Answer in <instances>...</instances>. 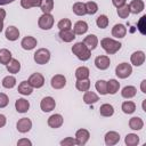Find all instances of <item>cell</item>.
I'll use <instances>...</instances> for the list:
<instances>
[{
  "instance_id": "17",
  "label": "cell",
  "mask_w": 146,
  "mask_h": 146,
  "mask_svg": "<svg viewBox=\"0 0 146 146\" xmlns=\"http://www.w3.org/2000/svg\"><path fill=\"white\" fill-rule=\"evenodd\" d=\"M63 116L60 114H52L49 119H48V125L50 128H59L62 124H63Z\"/></svg>"
},
{
  "instance_id": "27",
  "label": "cell",
  "mask_w": 146,
  "mask_h": 146,
  "mask_svg": "<svg viewBox=\"0 0 146 146\" xmlns=\"http://www.w3.org/2000/svg\"><path fill=\"white\" fill-rule=\"evenodd\" d=\"M129 127H130V129H132V130H140V129L144 127V122H143V120H141L140 117L133 116V117H131L130 121H129Z\"/></svg>"
},
{
  "instance_id": "24",
  "label": "cell",
  "mask_w": 146,
  "mask_h": 146,
  "mask_svg": "<svg viewBox=\"0 0 146 146\" xmlns=\"http://www.w3.org/2000/svg\"><path fill=\"white\" fill-rule=\"evenodd\" d=\"M6 66H7V71L9 73H14V74L15 73H18L19 70H21V63L17 59H15V58H11L10 62Z\"/></svg>"
},
{
  "instance_id": "33",
  "label": "cell",
  "mask_w": 146,
  "mask_h": 146,
  "mask_svg": "<svg viewBox=\"0 0 146 146\" xmlns=\"http://www.w3.org/2000/svg\"><path fill=\"white\" fill-rule=\"evenodd\" d=\"M99 112L103 116H112L114 114V108L111 104H103L99 108Z\"/></svg>"
},
{
  "instance_id": "16",
  "label": "cell",
  "mask_w": 146,
  "mask_h": 146,
  "mask_svg": "<svg viewBox=\"0 0 146 146\" xmlns=\"http://www.w3.org/2000/svg\"><path fill=\"white\" fill-rule=\"evenodd\" d=\"M21 46H22V48L25 49V50H32V49L36 46V39L33 38V36L27 35V36H25V38L22 40Z\"/></svg>"
},
{
  "instance_id": "48",
  "label": "cell",
  "mask_w": 146,
  "mask_h": 146,
  "mask_svg": "<svg viewBox=\"0 0 146 146\" xmlns=\"http://www.w3.org/2000/svg\"><path fill=\"white\" fill-rule=\"evenodd\" d=\"M17 145L18 146H23V145H29V146H31L32 145V143L29 140V139H25V138H23V139H19L18 141H17Z\"/></svg>"
},
{
  "instance_id": "9",
  "label": "cell",
  "mask_w": 146,
  "mask_h": 146,
  "mask_svg": "<svg viewBox=\"0 0 146 146\" xmlns=\"http://www.w3.org/2000/svg\"><path fill=\"white\" fill-rule=\"evenodd\" d=\"M16 127H17V130H18L19 132L25 133V132H27V131L31 130V128H32V122H31V120L27 119V117H22L21 120H18Z\"/></svg>"
},
{
  "instance_id": "40",
  "label": "cell",
  "mask_w": 146,
  "mask_h": 146,
  "mask_svg": "<svg viewBox=\"0 0 146 146\" xmlns=\"http://www.w3.org/2000/svg\"><path fill=\"white\" fill-rule=\"evenodd\" d=\"M129 14H130L129 5L124 3V5H122L121 7L117 8V15H119V17H121V18H127V17L129 16Z\"/></svg>"
},
{
  "instance_id": "6",
  "label": "cell",
  "mask_w": 146,
  "mask_h": 146,
  "mask_svg": "<svg viewBox=\"0 0 146 146\" xmlns=\"http://www.w3.org/2000/svg\"><path fill=\"white\" fill-rule=\"evenodd\" d=\"M27 82H29L33 88H41V87L44 84V78H43V75H42L41 73H33V74L29 78Z\"/></svg>"
},
{
  "instance_id": "11",
  "label": "cell",
  "mask_w": 146,
  "mask_h": 146,
  "mask_svg": "<svg viewBox=\"0 0 146 146\" xmlns=\"http://www.w3.org/2000/svg\"><path fill=\"white\" fill-rule=\"evenodd\" d=\"M50 83H51V87L54 89H62L66 84V79L62 74H56V75H54L51 78V82Z\"/></svg>"
},
{
  "instance_id": "31",
  "label": "cell",
  "mask_w": 146,
  "mask_h": 146,
  "mask_svg": "<svg viewBox=\"0 0 146 146\" xmlns=\"http://www.w3.org/2000/svg\"><path fill=\"white\" fill-rule=\"evenodd\" d=\"M40 8L43 14H50L54 9V0H42Z\"/></svg>"
},
{
  "instance_id": "30",
  "label": "cell",
  "mask_w": 146,
  "mask_h": 146,
  "mask_svg": "<svg viewBox=\"0 0 146 146\" xmlns=\"http://www.w3.org/2000/svg\"><path fill=\"white\" fill-rule=\"evenodd\" d=\"M98 100H99V97L92 91H88L87 90L84 92V95H83V102L86 104H94V103H96Z\"/></svg>"
},
{
  "instance_id": "1",
  "label": "cell",
  "mask_w": 146,
  "mask_h": 146,
  "mask_svg": "<svg viewBox=\"0 0 146 146\" xmlns=\"http://www.w3.org/2000/svg\"><path fill=\"white\" fill-rule=\"evenodd\" d=\"M72 52L80 59V60H88L91 56V50L83 43V42H76L72 47Z\"/></svg>"
},
{
  "instance_id": "41",
  "label": "cell",
  "mask_w": 146,
  "mask_h": 146,
  "mask_svg": "<svg viewBox=\"0 0 146 146\" xmlns=\"http://www.w3.org/2000/svg\"><path fill=\"white\" fill-rule=\"evenodd\" d=\"M97 10H98V6H97L96 2H94V1H88V2L86 3V11H87V14L94 15V14L97 13Z\"/></svg>"
},
{
  "instance_id": "13",
  "label": "cell",
  "mask_w": 146,
  "mask_h": 146,
  "mask_svg": "<svg viewBox=\"0 0 146 146\" xmlns=\"http://www.w3.org/2000/svg\"><path fill=\"white\" fill-rule=\"evenodd\" d=\"M119 140H120V135L116 131H108L105 135V144L107 146L115 145L119 143Z\"/></svg>"
},
{
  "instance_id": "37",
  "label": "cell",
  "mask_w": 146,
  "mask_h": 146,
  "mask_svg": "<svg viewBox=\"0 0 146 146\" xmlns=\"http://www.w3.org/2000/svg\"><path fill=\"white\" fill-rule=\"evenodd\" d=\"M96 90L100 94V95H106L107 94V81L105 80H98L95 84Z\"/></svg>"
},
{
  "instance_id": "38",
  "label": "cell",
  "mask_w": 146,
  "mask_h": 146,
  "mask_svg": "<svg viewBox=\"0 0 146 146\" xmlns=\"http://www.w3.org/2000/svg\"><path fill=\"white\" fill-rule=\"evenodd\" d=\"M75 87L79 91H87L89 90L90 88V81L88 79H84V80H78L76 83H75Z\"/></svg>"
},
{
  "instance_id": "46",
  "label": "cell",
  "mask_w": 146,
  "mask_h": 146,
  "mask_svg": "<svg viewBox=\"0 0 146 146\" xmlns=\"http://www.w3.org/2000/svg\"><path fill=\"white\" fill-rule=\"evenodd\" d=\"M9 103V99H8V96L3 92H0V108H3L8 105Z\"/></svg>"
},
{
  "instance_id": "19",
  "label": "cell",
  "mask_w": 146,
  "mask_h": 146,
  "mask_svg": "<svg viewBox=\"0 0 146 146\" xmlns=\"http://www.w3.org/2000/svg\"><path fill=\"white\" fill-rule=\"evenodd\" d=\"M60 40H63L64 42H71L75 39V33L70 29V30H60L58 33Z\"/></svg>"
},
{
  "instance_id": "39",
  "label": "cell",
  "mask_w": 146,
  "mask_h": 146,
  "mask_svg": "<svg viewBox=\"0 0 146 146\" xmlns=\"http://www.w3.org/2000/svg\"><path fill=\"white\" fill-rule=\"evenodd\" d=\"M15 84H16V79H15V76H13V75H8V76L3 78V80H2V86H3L5 88H7V89L14 88Z\"/></svg>"
},
{
  "instance_id": "3",
  "label": "cell",
  "mask_w": 146,
  "mask_h": 146,
  "mask_svg": "<svg viewBox=\"0 0 146 146\" xmlns=\"http://www.w3.org/2000/svg\"><path fill=\"white\" fill-rule=\"evenodd\" d=\"M50 59V51L46 48H40L34 52V62L36 64H47Z\"/></svg>"
},
{
  "instance_id": "52",
  "label": "cell",
  "mask_w": 146,
  "mask_h": 146,
  "mask_svg": "<svg viewBox=\"0 0 146 146\" xmlns=\"http://www.w3.org/2000/svg\"><path fill=\"white\" fill-rule=\"evenodd\" d=\"M13 1H15V0H0V6H2V5H8V3L13 2Z\"/></svg>"
},
{
  "instance_id": "18",
  "label": "cell",
  "mask_w": 146,
  "mask_h": 146,
  "mask_svg": "<svg viewBox=\"0 0 146 146\" xmlns=\"http://www.w3.org/2000/svg\"><path fill=\"white\" fill-rule=\"evenodd\" d=\"M127 34V29L123 24H115L112 29V35L115 38H124Z\"/></svg>"
},
{
  "instance_id": "8",
  "label": "cell",
  "mask_w": 146,
  "mask_h": 146,
  "mask_svg": "<svg viewBox=\"0 0 146 146\" xmlns=\"http://www.w3.org/2000/svg\"><path fill=\"white\" fill-rule=\"evenodd\" d=\"M55 106H56V102L50 96L42 98V100L40 103V107H41V110L43 112H50V111H52L55 108Z\"/></svg>"
},
{
  "instance_id": "50",
  "label": "cell",
  "mask_w": 146,
  "mask_h": 146,
  "mask_svg": "<svg viewBox=\"0 0 146 146\" xmlns=\"http://www.w3.org/2000/svg\"><path fill=\"white\" fill-rule=\"evenodd\" d=\"M6 122H7L6 116H5L3 114H0V128H2V127L6 124Z\"/></svg>"
},
{
  "instance_id": "23",
  "label": "cell",
  "mask_w": 146,
  "mask_h": 146,
  "mask_svg": "<svg viewBox=\"0 0 146 146\" xmlns=\"http://www.w3.org/2000/svg\"><path fill=\"white\" fill-rule=\"evenodd\" d=\"M32 91H33V87L27 81H22L19 83V86H18V92L19 94L27 96V95H31Z\"/></svg>"
},
{
  "instance_id": "45",
  "label": "cell",
  "mask_w": 146,
  "mask_h": 146,
  "mask_svg": "<svg viewBox=\"0 0 146 146\" xmlns=\"http://www.w3.org/2000/svg\"><path fill=\"white\" fill-rule=\"evenodd\" d=\"M60 145H63V146H73V145H78V143H76L75 138L67 137V138H65L60 141Z\"/></svg>"
},
{
  "instance_id": "32",
  "label": "cell",
  "mask_w": 146,
  "mask_h": 146,
  "mask_svg": "<svg viewBox=\"0 0 146 146\" xmlns=\"http://www.w3.org/2000/svg\"><path fill=\"white\" fill-rule=\"evenodd\" d=\"M11 59V52L8 49H0V64L7 65Z\"/></svg>"
},
{
  "instance_id": "5",
  "label": "cell",
  "mask_w": 146,
  "mask_h": 146,
  "mask_svg": "<svg viewBox=\"0 0 146 146\" xmlns=\"http://www.w3.org/2000/svg\"><path fill=\"white\" fill-rule=\"evenodd\" d=\"M38 25L42 30H49L54 25V16L51 14H42L38 21Z\"/></svg>"
},
{
  "instance_id": "51",
  "label": "cell",
  "mask_w": 146,
  "mask_h": 146,
  "mask_svg": "<svg viewBox=\"0 0 146 146\" xmlns=\"http://www.w3.org/2000/svg\"><path fill=\"white\" fill-rule=\"evenodd\" d=\"M140 89H141V92H146V80H143L141 81V84H140Z\"/></svg>"
},
{
  "instance_id": "14",
  "label": "cell",
  "mask_w": 146,
  "mask_h": 146,
  "mask_svg": "<svg viewBox=\"0 0 146 146\" xmlns=\"http://www.w3.org/2000/svg\"><path fill=\"white\" fill-rule=\"evenodd\" d=\"M15 108L18 113H25L30 108V103H29V100H26L24 98H18L15 102Z\"/></svg>"
},
{
  "instance_id": "44",
  "label": "cell",
  "mask_w": 146,
  "mask_h": 146,
  "mask_svg": "<svg viewBox=\"0 0 146 146\" xmlns=\"http://www.w3.org/2000/svg\"><path fill=\"white\" fill-rule=\"evenodd\" d=\"M137 27H138V30L140 31L141 34H145V33H146V31H145V27H146V16H145V15L141 16L140 19L138 21V23H137Z\"/></svg>"
},
{
  "instance_id": "22",
  "label": "cell",
  "mask_w": 146,
  "mask_h": 146,
  "mask_svg": "<svg viewBox=\"0 0 146 146\" xmlns=\"http://www.w3.org/2000/svg\"><path fill=\"white\" fill-rule=\"evenodd\" d=\"M83 43H84L90 50H94V49L97 47V44H98V39H97V36H96L95 34H89V35H87V36L84 38Z\"/></svg>"
},
{
  "instance_id": "4",
  "label": "cell",
  "mask_w": 146,
  "mask_h": 146,
  "mask_svg": "<svg viewBox=\"0 0 146 146\" xmlns=\"http://www.w3.org/2000/svg\"><path fill=\"white\" fill-rule=\"evenodd\" d=\"M132 73V67L130 64L128 63H121L116 66L115 68V74L120 78V79H125L128 76H130V74Z\"/></svg>"
},
{
  "instance_id": "29",
  "label": "cell",
  "mask_w": 146,
  "mask_h": 146,
  "mask_svg": "<svg viewBox=\"0 0 146 146\" xmlns=\"http://www.w3.org/2000/svg\"><path fill=\"white\" fill-rule=\"evenodd\" d=\"M136 92H137V89L133 86H127L122 89L121 95L123 98H132L136 96Z\"/></svg>"
},
{
  "instance_id": "34",
  "label": "cell",
  "mask_w": 146,
  "mask_h": 146,
  "mask_svg": "<svg viewBox=\"0 0 146 146\" xmlns=\"http://www.w3.org/2000/svg\"><path fill=\"white\" fill-rule=\"evenodd\" d=\"M124 143L128 146H136L139 144V137L136 133H128L124 138Z\"/></svg>"
},
{
  "instance_id": "20",
  "label": "cell",
  "mask_w": 146,
  "mask_h": 146,
  "mask_svg": "<svg viewBox=\"0 0 146 146\" xmlns=\"http://www.w3.org/2000/svg\"><path fill=\"white\" fill-rule=\"evenodd\" d=\"M87 31H88V24H87L84 21H78V22L74 24L73 32H74L75 34L81 35V34H84Z\"/></svg>"
},
{
  "instance_id": "15",
  "label": "cell",
  "mask_w": 146,
  "mask_h": 146,
  "mask_svg": "<svg viewBox=\"0 0 146 146\" xmlns=\"http://www.w3.org/2000/svg\"><path fill=\"white\" fill-rule=\"evenodd\" d=\"M144 1L143 0H132L130 3H129V9H130V13L132 14H139L144 10Z\"/></svg>"
},
{
  "instance_id": "2",
  "label": "cell",
  "mask_w": 146,
  "mask_h": 146,
  "mask_svg": "<svg viewBox=\"0 0 146 146\" xmlns=\"http://www.w3.org/2000/svg\"><path fill=\"white\" fill-rule=\"evenodd\" d=\"M100 46L108 54V55H112V54H115L120 49H121V42L114 40V39H111V38H104L100 40Z\"/></svg>"
},
{
  "instance_id": "25",
  "label": "cell",
  "mask_w": 146,
  "mask_h": 146,
  "mask_svg": "<svg viewBox=\"0 0 146 146\" xmlns=\"http://www.w3.org/2000/svg\"><path fill=\"white\" fill-rule=\"evenodd\" d=\"M120 89V82L115 79H111L110 81H107V94L114 95L119 91Z\"/></svg>"
},
{
  "instance_id": "49",
  "label": "cell",
  "mask_w": 146,
  "mask_h": 146,
  "mask_svg": "<svg viewBox=\"0 0 146 146\" xmlns=\"http://www.w3.org/2000/svg\"><path fill=\"white\" fill-rule=\"evenodd\" d=\"M112 2H113V5H114L116 8H119V7H121L122 5L125 3V0H112Z\"/></svg>"
},
{
  "instance_id": "43",
  "label": "cell",
  "mask_w": 146,
  "mask_h": 146,
  "mask_svg": "<svg viewBox=\"0 0 146 146\" xmlns=\"http://www.w3.org/2000/svg\"><path fill=\"white\" fill-rule=\"evenodd\" d=\"M57 26H58L59 30H70L71 26H72V23H71L70 19H67V18H63V19H60V21L58 22Z\"/></svg>"
},
{
  "instance_id": "21",
  "label": "cell",
  "mask_w": 146,
  "mask_h": 146,
  "mask_svg": "<svg viewBox=\"0 0 146 146\" xmlns=\"http://www.w3.org/2000/svg\"><path fill=\"white\" fill-rule=\"evenodd\" d=\"M6 38L9 41H15L19 38V31L15 26H8L6 30Z\"/></svg>"
},
{
  "instance_id": "42",
  "label": "cell",
  "mask_w": 146,
  "mask_h": 146,
  "mask_svg": "<svg viewBox=\"0 0 146 146\" xmlns=\"http://www.w3.org/2000/svg\"><path fill=\"white\" fill-rule=\"evenodd\" d=\"M96 24H97V26L100 27V29L107 27V25H108V18H107V16H106V15H100V16H98L97 19H96Z\"/></svg>"
},
{
  "instance_id": "47",
  "label": "cell",
  "mask_w": 146,
  "mask_h": 146,
  "mask_svg": "<svg viewBox=\"0 0 146 146\" xmlns=\"http://www.w3.org/2000/svg\"><path fill=\"white\" fill-rule=\"evenodd\" d=\"M5 17H6V10L0 8V33H1L2 29H3V19H5Z\"/></svg>"
},
{
  "instance_id": "10",
  "label": "cell",
  "mask_w": 146,
  "mask_h": 146,
  "mask_svg": "<svg viewBox=\"0 0 146 146\" xmlns=\"http://www.w3.org/2000/svg\"><path fill=\"white\" fill-rule=\"evenodd\" d=\"M89 137H90V133H89V131L86 130V129H80V130H78L76 133H75L76 143H78V145H80V146L86 145V143L89 140Z\"/></svg>"
},
{
  "instance_id": "26",
  "label": "cell",
  "mask_w": 146,
  "mask_h": 146,
  "mask_svg": "<svg viewBox=\"0 0 146 146\" xmlns=\"http://www.w3.org/2000/svg\"><path fill=\"white\" fill-rule=\"evenodd\" d=\"M89 68L86 66H80L75 70V78L78 80H84L89 78Z\"/></svg>"
},
{
  "instance_id": "35",
  "label": "cell",
  "mask_w": 146,
  "mask_h": 146,
  "mask_svg": "<svg viewBox=\"0 0 146 146\" xmlns=\"http://www.w3.org/2000/svg\"><path fill=\"white\" fill-rule=\"evenodd\" d=\"M121 108H122L123 113H125V114H131V113H133V112L136 111V104H135L133 102L128 100V102H124V103L122 104Z\"/></svg>"
},
{
  "instance_id": "28",
  "label": "cell",
  "mask_w": 146,
  "mask_h": 146,
  "mask_svg": "<svg viewBox=\"0 0 146 146\" xmlns=\"http://www.w3.org/2000/svg\"><path fill=\"white\" fill-rule=\"evenodd\" d=\"M72 10H73V13L75 15L83 16V15L87 14V11H86V3H83V2H75L73 5V7H72Z\"/></svg>"
},
{
  "instance_id": "36",
  "label": "cell",
  "mask_w": 146,
  "mask_h": 146,
  "mask_svg": "<svg viewBox=\"0 0 146 146\" xmlns=\"http://www.w3.org/2000/svg\"><path fill=\"white\" fill-rule=\"evenodd\" d=\"M42 0H21V6L25 9H30L32 7H40Z\"/></svg>"
},
{
  "instance_id": "12",
  "label": "cell",
  "mask_w": 146,
  "mask_h": 146,
  "mask_svg": "<svg viewBox=\"0 0 146 146\" xmlns=\"http://www.w3.org/2000/svg\"><path fill=\"white\" fill-rule=\"evenodd\" d=\"M130 60H131V63H132L135 66H140V65H143L144 62H145V52L141 51V50L135 51V52L131 55Z\"/></svg>"
},
{
  "instance_id": "7",
  "label": "cell",
  "mask_w": 146,
  "mask_h": 146,
  "mask_svg": "<svg viewBox=\"0 0 146 146\" xmlns=\"http://www.w3.org/2000/svg\"><path fill=\"white\" fill-rule=\"evenodd\" d=\"M95 65L98 70H107L111 65V60H110V57L108 56H105V55H100V56H97L95 58Z\"/></svg>"
}]
</instances>
